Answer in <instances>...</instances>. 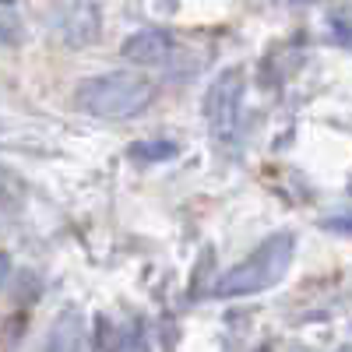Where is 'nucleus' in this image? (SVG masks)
<instances>
[{
  "label": "nucleus",
  "mask_w": 352,
  "mask_h": 352,
  "mask_svg": "<svg viewBox=\"0 0 352 352\" xmlns=\"http://www.w3.org/2000/svg\"><path fill=\"white\" fill-rule=\"evenodd\" d=\"M155 85L138 71H106L85 78L74 92L78 109L99 116V120H131L152 102Z\"/></svg>",
  "instance_id": "f257e3e1"
},
{
  "label": "nucleus",
  "mask_w": 352,
  "mask_h": 352,
  "mask_svg": "<svg viewBox=\"0 0 352 352\" xmlns=\"http://www.w3.org/2000/svg\"><path fill=\"white\" fill-rule=\"evenodd\" d=\"M292 254H296V236L292 232H272L247 261H240L236 268H229L219 282H215V296L219 300H236V296H257V292H268L275 289L289 264Z\"/></svg>",
  "instance_id": "f03ea898"
},
{
  "label": "nucleus",
  "mask_w": 352,
  "mask_h": 352,
  "mask_svg": "<svg viewBox=\"0 0 352 352\" xmlns=\"http://www.w3.org/2000/svg\"><path fill=\"white\" fill-rule=\"evenodd\" d=\"M240 113H243V74L232 67L222 71L208 92H204V116H208V127L219 141H229L240 127Z\"/></svg>",
  "instance_id": "7ed1b4c3"
},
{
  "label": "nucleus",
  "mask_w": 352,
  "mask_h": 352,
  "mask_svg": "<svg viewBox=\"0 0 352 352\" xmlns=\"http://www.w3.org/2000/svg\"><path fill=\"white\" fill-rule=\"evenodd\" d=\"M120 53H124V60H131V64L159 67V64H166V56L173 53V39L166 32H159V28H138L134 36L124 39Z\"/></svg>",
  "instance_id": "20e7f679"
},
{
  "label": "nucleus",
  "mask_w": 352,
  "mask_h": 352,
  "mask_svg": "<svg viewBox=\"0 0 352 352\" xmlns=\"http://www.w3.org/2000/svg\"><path fill=\"white\" fill-rule=\"evenodd\" d=\"M99 28H102V11H99V0H67L64 8V32L71 46H88L99 39Z\"/></svg>",
  "instance_id": "39448f33"
},
{
  "label": "nucleus",
  "mask_w": 352,
  "mask_h": 352,
  "mask_svg": "<svg viewBox=\"0 0 352 352\" xmlns=\"http://www.w3.org/2000/svg\"><path fill=\"white\" fill-rule=\"evenodd\" d=\"M78 335H81L78 317L67 314L64 320H56V328H53V335H50V349H46V352H74V349H78Z\"/></svg>",
  "instance_id": "423d86ee"
},
{
  "label": "nucleus",
  "mask_w": 352,
  "mask_h": 352,
  "mask_svg": "<svg viewBox=\"0 0 352 352\" xmlns=\"http://www.w3.org/2000/svg\"><path fill=\"white\" fill-rule=\"evenodd\" d=\"M134 159H144V162H152V159H169V155H176V144L173 141H152V144H134V152H131Z\"/></svg>",
  "instance_id": "0eeeda50"
},
{
  "label": "nucleus",
  "mask_w": 352,
  "mask_h": 352,
  "mask_svg": "<svg viewBox=\"0 0 352 352\" xmlns=\"http://www.w3.org/2000/svg\"><path fill=\"white\" fill-rule=\"evenodd\" d=\"M324 229H331V232H342V236H352V212H345V215H335V219H324Z\"/></svg>",
  "instance_id": "6e6552de"
},
{
  "label": "nucleus",
  "mask_w": 352,
  "mask_h": 352,
  "mask_svg": "<svg viewBox=\"0 0 352 352\" xmlns=\"http://www.w3.org/2000/svg\"><path fill=\"white\" fill-rule=\"evenodd\" d=\"M14 39H18V28L8 18H0V46H11Z\"/></svg>",
  "instance_id": "1a4fd4ad"
},
{
  "label": "nucleus",
  "mask_w": 352,
  "mask_h": 352,
  "mask_svg": "<svg viewBox=\"0 0 352 352\" xmlns=\"http://www.w3.org/2000/svg\"><path fill=\"white\" fill-rule=\"evenodd\" d=\"M8 275H11V257H8L4 250H0V285L8 282Z\"/></svg>",
  "instance_id": "9d476101"
},
{
  "label": "nucleus",
  "mask_w": 352,
  "mask_h": 352,
  "mask_svg": "<svg viewBox=\"0 0 352 352\" xmlns=\"http://www.w3.org/2000/svg\"><path fill=\"white\" fill-rule=\"evenodd\" d=\"M338 352H352V345H345V349H338Z\"/></svg>",
  "instance_id": "9b49d317"
}]
</instances>
